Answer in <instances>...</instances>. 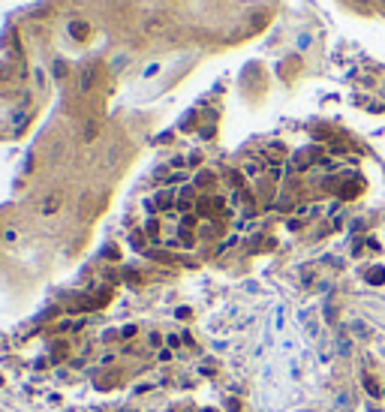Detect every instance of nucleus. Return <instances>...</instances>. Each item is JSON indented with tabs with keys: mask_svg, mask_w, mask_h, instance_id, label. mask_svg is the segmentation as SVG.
<instances>
[{
	"mask_svg": "<svg viewBox=\"0 0 385 412\" xmlns=\"http://www.w3.org/2000/svg\"><path fill=\"white\" fill-rule=\"evenodd\" d=\"M262 169H265V166H262V163H259V159H250V163H247V169H244V172H247L250 177H256V175H259Z\"/></svg>",
	"mask_w": 385,
	"mask_h": 412,
	"instance_id": "obj_3",
	"label": "nucleus"
},
{
	"mask_svg": "<svg viewBox=\"0 0 385 412\" xmlns=\"http://www.w3.org/2000/svg\"><path fill=\"white\" fill-rule=\"evenodd\" d=\"M148 346H154V349L163 346V334H160V331H151V334H148Z\"/></svg>",
	"mask_w": 385,
	"mask_h": 412,
	"instance_id": "obj_4",
	"label": "nucleus"
},
{
	"mask_svg": "<svg viewBox=\"0 0 385 412\" xmlns=\"http://www.w3.org/2000/svg\"><path fill=\"white\" fill-rule=\"evenodd\" d=\"M172 205H174V196H172L169 190H163V193H156V199H154L148 208H151V211H166V208H172Z\"/></svg>",
	"mask_w": 385,
	"mask_h": 412,
	"instance_id": "obj_1",
	"label": "nucleus"
},
{
	"mask_svg": "<svg viewBox=\"0 0 385 412\" xmlns=\"http://www.w3.org/2000/svg\"><path fill=\"white\" fill-rule=\"evenodd\" d=\"M358 3H367V0H358Z\"/></svg>",
	"mask_w": 385,
	"mask_h": 412,
	"instance_id": "obj_5",
	"label": "nucleus"
},
{
	"mask_svg": "<svg viewBox=\"0 0 385 412\" xmlns=\"http://www.w3.org/2000/svg\"><path fill=\"white\" fill-rule=\"evenodd\" d=\"M60 205H63V196L60 193H48L45 199H42V214H55Z\"/></svg>",
	"mask_w": 385,
	"mask_h": 412,
	"instance_id": "obj_2",
	"label": "nucleus"
}]
</instances>
